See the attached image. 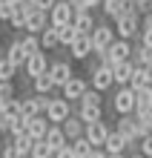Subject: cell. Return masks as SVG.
<instances>
[{"mask_svg":"<svg viewBox=\"0 0 152 158\" xmlns=\"http://www.w3.org/2000/svg\"><path fill=\"white\" fill-rule=\"evenodd\" d=\"M129 58H132V40H121V38H115V40L106 46V52H101V55H98V63L118 66V63L129 60Z\"/></svg>","mask_w":152,"mask_h":158,"instance_id":"obj_1","label":"cell"},{"mask_svg":"<svg viewBox=\"0 0 152 158\" xmlns=\"http://www.w3.org/2000/svg\"><path fill=\"white\" fill-rule=\"evenodd\" d=\"M115 35L121 40H132V38H138V32H141V15L135 12V9H126L118 20H115Z\"/></svg>","mask_w":152,"mask_h":158,"instance_id":"obj_2","label":"cell"},{"mask_svg":"<svg viewBox=\"0 0 152 158\" xmlns=\"http://www.w3.org/2000/svg\"><path fill=\"white\" fill-rule=\"evenodd\" d=\"M46 106H49V95H32L20 98V115L23 118H35V115H46Z\"/></svg>","mask_w":152,"mask_h":158,"instance_id":"obj_3","label":"cell"},{"mask_svg":"<svg viewBox=\"0 0 152 158\" xmlns=\"http://www.w3.org/2000/svg\"><path fill=\"white\" fill-rule=\"evenodd\" d=\"M89 40H92V52L95 55H101V52H106V46L115 40V29L106 23H101V26H95L92 35H89Z\"/></svg>","mask_w":152,"mask_h":158,"instance_id":"obj_4","label":"cell"},{"mask_svg":"<svg viewBox=\"0 0 152 158\" xmlns=\"http://www.w3.org/2000/svg\"><path fill=\"white\" fill-rule=\"evenodd\" d=\"M69 115H72V104H69L66 98H49V106H46V121H52V124H63Z\"/></svg>","mask_w":152,"mask_h":158,"instance_id":"obj_5","label":"cell"},{"mask_svg":"<svg viewBox=\"0 0 152 158\" xmlns=\"http://www.w3.org/2000/svg\"><path fill=\"white\" fill-rule=\"evenodd\" d=\"M72 17H75V9L69 0H58L49 9V26H66V23H72Z\"/></svg>","mask_w":152,"mask_h":158,"instance_id":"obj_6","label":"cell"},{"mask_svg":"<svg viewBox=\"0 0 152 158\" xmlns=\"http://www.w3.org/2000/svg\"><path fill=\"white\" fill-rule=\"evenodd\" d=\"M118 132L126 138V144H129V147H135V144L141 141V127H138V118H135V115H121V121H118Z\"/></svg>","mask_w":152,"mask_h":158,"instance_id":"obj_7","label":"cell"},{"mask_svg":"<svg viewBox=\"0 0 152 158\" xmlns=\"http://www.w3.org/2000/svg\"><path fill=\"white\" fill-rule=\"evenodd\" d=\"M112 104H115V109L121 115H135V89L132 86H121Z\"/></svg>","mask_w":152,"mask_h":158,"instance_id":"obj_8","label":"cell"},{"mask_svg":"<svg viewBox=\"0 0 152 158\" xmlns=\"http://www.w3.org/2000/svg\"><path fill=\"white\" fill-rule=\"evenodd\" d=\"M92 89H98V92H106L112 83H115V78H112V66H106V63H98V66L92 69Z\"/></svg>","mask_w":152,"mask_h":158,"instance_id":"obj_9","label":"cell"},{"mask_svg":"<svg viewBox=\"0 0 152 158\" xmlns=\"http://www.w3.org/2000/svg\"><path fill=\"white\" fill-rule=\"evenodd\" d=\"M106 135H109L106 121H95V124H86V132H83V138H86V141H89L92 147H103Z\"/></svg>","mask_w":152,"mask_h":158,"instance_id":"obj_10","label":"cell"},{"mask_svg":"<svg viewBox=\"0 0 152 158\" xmlns=\"http://www.w3.org/2000/svg\"><path fill=\"white\" fill-rule=\"evenodd\" d=\"M72 75H75V72H72V63L69 60H52L49 63V78L55 81V86H63Z\"/></svg>","mask_w":152,"mask_h":158,"instance_id":"obj_11","label":"cell"},{"mask_svg":"<svg viewBox=\"0 0 152 158\" xmlns=\"http://www.w3.org/2000/svg\"><path fill=\"white\" fill-rule=\"evenodd\" d=\"M46 26H49V12H43V9H32L29 17H26V32H29V35H40Z\"/></svg>","mask_w":152,"mask_h":158,"instance_id":"obj_12","label":"cell"},{"mask_svg":"<svg viewBox=\"0 0 152 158\" xmlns=\"http://www.w3.org/2000/svg\"><path fill=\"white\" fill-rule=\"evenodd\" d=\"M23 69H26V75H29V81H35L37 75L49 72V60H46V55H43V52H37V55H32V58H26Z\"/></svg>","mask_w":152,"mask_h":158,"instance_id":"obj_13","label":"cell"},{"mask_svg":"<svg viewBox=\"0 0 152 158\" xmlns=\"http://www.w3.org/2000/svg\"><path fill=\"white\" fill-rule=\"evenodd\" d=\"M60 129H63L66 141H78V138H83V132H86V124H83L78 115H69V118L60 124Z\"/></svg>","mask_w":152,"mask_h":158,"instance_id":"obj_14","label":"cell"},{"mask_svg":"<svg viewBox=\"0 0 152 158\" xmlns=\"http://www.w3.org/2000/svg\"><path fill=\"white\" fill-rule=\"evenodd\" d=\"M86 89H89V86H86V81L78 78V75H72L69 81L63 83V98L69 101V104H72V101H80V95H83Z\"/></svg>","mask_w":152,"mask_h":158,"instance_id":"obj_15","label":"cell"},{"mask_svg":"<svg viewBox=\"0 0 152 158\" xmlns=\"http://www.w3.org/2000/svg\"><path fill=\"white\" fill-rule=\"evenodd\" d=\"M126 138H123L118 129H109V135H106V141H103V152L106 155H123V150H126Z\"/></svg>","mask_w":152,"mask_h":158,"instance_id":"obj_16","label":"cell"},{"mask_svg":"<svg viewBox=\"0 0 152 158\" xmlns=\"http://www.w3.org/2000/svg\"><path fill=\"white\" fill-rule=\"evenodd\" d=\"M43 141L52 147V152H58V150H63V147H69V141H66L60 124H49V129H46V135H43Z\"/></svg>","mask_w":152,"mask_h":158,"instance_id":"obj_17","label":"cell"},{"mask_svg":"<svg viewBox=\"0 0 152 158\" xmlns=\"http://www.w3.org/2000/svg\"><path fill=\"white\" fill-rule=\"evenodd\" d=\"M46 129H49V121L43 115H35V118H26V135L35 138V141H43Z\"/></svg>","mask_w":152,"mask_h":158,"instance_id":"obj_18","label":"cell"},{"mask_svg":"<svg viewBox=\"0 0 152 158\" xmlns=\"http://www.w3.org/2000/svg\"><path fill=\"white\" fill-rule=\"evenodd\" d=\"M32 9H35V6L26 3V0L14 3V12H12V17H9V26H12V29H26V17H29Z\"/></svg>","mask_w":152,"mask_h":158,"instance_id":"obj_19","label":"cell"},{"mask_svg":"<svg viewBox=\"0 0 152 158\" xmlns=\"http://www.w3.org/2000/svg\"><path fill=\"white\" fill-rule=\"evenodd\" d=\"M132 75H135V63L132 60H123V63H118V66H112V78H115L118 86H129Z\"/></svg>","mask_w":152,"mask_h":158,"instance_id":"obj_20","label":"cell"},{"mask_svg":"<svg viewBox=\"0 0 152 158\" xmlns=\"http://www.w3.org/2000/svg\"><path fill=\"white\" fill-rule=\"evenodd\" d=\"M69 55H72L75 60H86L89 55H92V40H89V35H78L75 43L69 46Z\"/></svg>","mask_w":152,"mask_h":158,"instance_id":"obj_21","label":"cell"},{"mask_svg":"<svg viewBox=\"0 0 152 158\" xmlns=\"http://www.w3.org/2000/svg\"><path fill=\"white\" fill-rule=\"evenodd\" d=\"M72 26H75V32L78 35H92V29L98 23H95V17H92V12H75V17H72Z\"/></svg>","mask_w":152,"mask_h":158,"instance_id":"obj_22","label":"cell"},{"mask_svg":"<svg viewBox=\"0 0 152 158\" xmlns=\"http://www.w3.org/2000/svg\"><path fill=\"white\" fill-rule=\"evenodd\" d=\"M101 9H103V15H106V17L118 20L126 9H132V3H129V0H101Z\"/></svg>","mask_w":152,"mask_h":158,"instance_id":"obj_23","label":"cell"},{"mask_svg":"<svg viewBox=\"0 0 152 158\" xmlns=\"http://www.w3.org/2000/svg\"><path fill=\"white\" fill-rule=\"evenodd\" d=\"M32 144H35V138H29L26 132H17V135H12L6 141V147H14L17 152H20L23 158H29V152H32Z\"/></svg>","mask_w":152,"mask_h":158,"instance_id":"obj_24","label":"cell"},{"mask_svg":"<svg viewBox=\"0 0 152 158\" xmlns=\"http://www.w3.org/2000/svg\"><path fill=\"white\" fill-rule=\"evenodd\" d=\"M3 58H6L9 63H12L14 69H20L23 63H26V55H23V46H20V40H12V43H9V49H6V55H3Z\"/></svg>","mask_w":152,"mask_h":158,"instance_id":"obj_25","label":"cell"},{"mask_svg":"<svg viewBox=\"0 0 152 158\" xmlns=\"http://www.w3.org/2000/svg\"><path fill=\"white\" fill-rule=\"evenodd\" d=\"M132 89H152V72L146 66H135V75H132Z\"/></svg>","mask_w":152,"mask_h":158,"instance_id":"obj_26","label":"cell"},{"mask_svg":"<svg viewBox=\"0 0 152 158\" xmlns=\"http://www.w3.org/2000/svg\"><path fill=\"white\" fill-rule=\"evenodd\" d=\"M37 40H40V49H58L60 46V38H58V29H55V26H46V29L37 35Z\"/></svg>","mask_w":152,"mask_h":158,"instance_id":"obj_27","label":"cell"},{"mask_svg":"<svg viewBox=\"0 0 152 158\" xmlns=\"http://www.w3.org/2000/svg\"><path fill=\"white\" fill-rule=\"evenodd\" d=\"M52 89H55V81L49 78V72H43L32 81V92H37V95H52Z\"/></svg>","mask_w":152,"mask_h":158,"instance_id":"obj_28","label":"cell"},{"mask_svg":"<svg viewBox=\"0 0 152 158\" xmlns=\"http://www.w3.org/2000/svg\"><path fill=\"white\" fill-rule=\"evenodd\" d=\"M78 118L83 121V124H95V121H103V109H101V106H83V104H80Z\"/></svg>","mask_w":152,"mask_h":158,"instance_id":"obj_29","label":"cell"},{"mask_svg":"<svg viewBox=\"0 0 152 158\" xmlns=\"http://www.w3.org/2000/svg\"><path fill=\"white\" fill-rule=\"evenodd\" d=\"M58 29V38H60V46H72L75 38H78V32H75V26L72 23H66V26H55Z\"/></svg>","mask_w":152,"mask_h":158,"instance_id":"obj_30","label":"cell"},{"mask_svg":"<svg viewBox=\"0 0 152 158\" xmlns=\"http://www.w3.org/2000/svg\"><path fill=\"white\" fill-rule=\"evenodd\" d=\"M20 46H23V55H26V58H32V55L43 52V49H40V40H37V35H26V38L20 40Z\"/></svg>","mask_w":152,"mask_h":158,"instance_id":"obj_31","label":"cell"},{"mask_svg":"<svg viewBox=\"0 0 152 158\" xmlns=\"http://www.w3.org/2000/svg\"><path fill=\"white\" fill-rule=\"evenodd\" d=\"M138 38L144 46H149L152 49V15L149 17H141V32H138Z\"/></svg>","mask_w":152,"mask_h":158,"instance_id":"obj_32","label":"cell"},{"mask_svg":"<svg viewBox=\"0 0 152 158\" xmlns=\"http://www.w3.org/2000/svg\"><path fill=\"white\" fill-rule=\"evenodd\" d=\"M29 158H55V152H52V147L46 144V141H35Z\"/></svg>","mask_w":152,"mask_h":158,"instance_id":"obj_33","label":"cell"},{"mask_svg":"<svg viewBox=\"0 0 152 158\" xmlns=\"http://www.w3.org/2000/svg\"><path fill=\"white\" fill-rule=\"evenodd\" d=\"M92 150H95V147L86 141V138H78V141H72V152H75V158H86Z\"/></svg>","mask_w":152,"mask_h":158,"instance_id":"obj_34","label":"cell"},{"mask_svg":"<svg viewBox=\"0 0 152 158\" xmlns=\"http://www.w3.org/2000/svg\"><path fill=\"white\" fill-rule=\"evenodd\" d=\"M78 104H83V106H101V92H98V89H86V92L80 95Z\"/></svg>","mask_w":152,"mask_h":158,"instance_id":"obj_35","label":"cell"},{"mask_svg":"<svg viewBox=\"0 0 152 158\" xmlns=\"http://www.w3.org/2000/svg\"><path fill=\"white\" fill-rule=\"evenodd\" d=\"M0 101H14V83L12 81H0Z\"/></svg>","mask_w":152,"mask_h":158,"instance_id":"obj_36","label":"cell"},{"mask_svg":"<svg viewBox=\"0 0 152 158\" xmlns=\"http://www.w3.org/2000/svg\"><path fill=\"white\" fill-rule=\"evenodd\" d=\"M14 66H12V63H9L6 58H0V81H14Z\"/></svg>","mask_w":152,"mask_h":158,"instance_id":"obj_37","label":"cell"},{"mask_svg":"<svg viewBox=\"0 0 152 158\" xmlns=\"http://www.w3.org/2000/svg\"><path fill=\"white\" fill-rule=\"evenodd\" d=\"M132 9H135L141 17H149L152 15V0H132Z\"/></svg>","mask_w":152,"mask_h":158,"instance_id":"obj_38","label":"cell"},{"mask_svg":"<svg viewBox=\"0 0 152 158\" xmlns=\"http://www.w3.org/2000/svg\"><path fill=\"white\" fill-rule=\"evenodd\" d=\"M138 152H141V155H146V158H152V132L144 135V138L138 141Z\"/></svg>","mask_w":152,"mask_h":158,"instance_id":"obj_39","label":"cell"},{"mask_svg":"<svg viewBox=\"0 0 152 158\" xmlns=\"http://www.w3.org/2000/svg\"><path fill=\"white\" fill-rule=\"evenodd\" d=\"M12 12H14V3H6V0H3V3H0V20H6V23H9Z\"/></svg>","mask_w":152,"mask_h":158,"instance_id":"obj_40","label":"cell"},{"mask_svg":"<svg viewBox=\"0 0 152 158\" xmlns=\"http://www.w3.org/2000/svg\"><path fill=\"white\" fill-rule=\"evenodd\" d=\"M26 3H32L35 9H43V12H49V9L58 3V0H26Z\"/></svg>","mask_w":152,"mask_h":158,"instance_id":"obj_41","label":"cell"},{"mask_svg":"<svg viewBox=\"0 0 152 158\" xmlns=\"http://www.w3.org/2000/svg\"><path fill=\"white\" fill-rule=\"evenodd\" d=\"M0 158H23V155L17 152L14 147H6V150H3V155H0Z\"/></svg>","mask_w":152,"mask_h":158,"instance_id":"obj_42","label":"cell"},{"mask_svg":"<svg viewBox=\"0 0 152 158\" xmlns=\"http://www.w3.org/2000/svg\"><path fill=\"white\" fill-rule=\"evenodd\" d=\"M55 158H75V152H72V147H63V150L55 152Z\"/></svg>","mask_w":152,"mask_h":158,"instance_id":"obj_43","label":"cell"},{"mask_svg":"<svg viewBox=\"0 0 152 158\" xmlns=\"http://www.w3.org/2000/svg\"><path fill=\"white\" fill-rule=\"evenodd\" d=\"M86 158H106V152H101V150H92Z\"/></svg>","mask_w":152,"mask_h":158,"instance_id":"obj_44","label":"cell"},{"mask_svg":"<svg viewBox=\"0 0 152 158\" xmlns=\"http://www.w3.org/2000/svg\"><path fill=\"white\" fill-rule=\"evenodd\" d=\"M129 158H146V155H141V152H135V155H129Z\"/></svg>","mask_w":152,"mask_h":158,"instance_id":"obj_45","label":"cell"},{"mask_svg":"<svg viewBox=\"0 0 152 158\" xmlns=\"http://www.w3.org/2000/svg\"><path fill=\"white\" fill-rule=\"evenodd\" d=\"M106 158H123V155H106Z\"/></svg>","mask_w":152,"mask_h":158,"instance_id":"obj_46","label":"cell"},{"mask_svg":"<svg viewBox=\"0 0 152 158\" xmlns=\"http://www.w3.org/2000/svg\"><path fill=\"white\" fill-rule=\"evenodd\" d=\"M6 3H20V0H6Z\"/></svg>","mask_w":152,"mask_h":158,"instance_id":"obj_47","label":"cell"},{"mask_svg":"<svg viewBox=\"0 0 152 158\" xmlns=\"http://www.w3.org/2000/svg\"><path fill=\"white\" fill-rule=\"evenodd\" d=\"M146 69H149V72H152V66H146Z\"/></svg>","mask_w":152,"mask_h":158,"instance_id":"obj_48","label":"cell"},{"mask_svg":"<svg viewBox=\"0 0 152 158\" xmlns=\"http://www.w3.org/2000/svg\"><path fill=\"white\" fill-rule=\"evenodd\" d=\"M0 3H3V0H0Z\"/></svg>","mask_w":152,"mask_h":158,"instance_id":"obj_49","label":"cell"},{"mask_svg":"<svg viewBox=\"0 0 152 158\" xmlns=\"http://www.w3.org/2000/svg\"><path fill=\"white\" fill-rule=\"evenodd\" d=\"M0 58H3V55H0Z\"/></svg>","mask_w":152,"mask_h":158,"instance_id":"obj_50","label":"cell"},{"mask_svg":"<svg viewBox=\"0 0 152 158\" xmlns=\"http://www.w3.org/2000/svg\"><path fill=\"white\" fill-rule=\"evenodd\" d=\"M129 3H132V0H129Z\"/></svg>","mask_w":152,"mask_h":158,"instance_id":"obj_51","label":"cell"}]
</instances>
